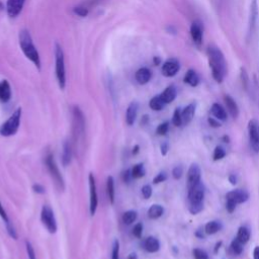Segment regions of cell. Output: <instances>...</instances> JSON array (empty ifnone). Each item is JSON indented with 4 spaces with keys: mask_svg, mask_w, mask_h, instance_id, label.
Masks as SVG:
<instances>
[{
    "mask_svg": "<svg viewBox=\"0 0 259 259\" xmlns=\"http://www.w3.org/2000/svg\"><path fill=\"white\" fill-rule=\"evenodd\" d=\"M0 217H1V219L4 221L5 224H7V223L9 222L8 217H7V213H6L5 209H4V207L2 206V203H1V202H0Z\"/></svg>",
    "mask_w": 259,
    "mask_h": 259,
    "instance_id": "obj_51",
    "label": "cell"
},
{
    "mask_svg": "<svg viewBox=\"0 0 259 259\" xmlns=\"http://www.w3.org/2000/svg\"><path fill=\"white\" fill-rule=\"evenodd\" d=\"M138 110H139V103L136 101H133L130 103V105L126 108L125 112V122L128 125H133L134 122L136 121L137 115H138Z\"/></svg>",
    "mask_w": 259,
    "mask_h": 259,
    "instance_id": "obj_17",
    "label": "cell"
},
{
    "mask_svg": "<svg viewBox=\"0 0 259 259\" xmlns=\"http://www.w3.org/2000/svg\"><path fill=\"white\" fill-rule=\"evenodd\" d=\"M172 123L175 126H180L182 125V117H181V108L177 107L175 108L172 116Z\"/></svg>",
    "mask_w": 259,
    "mask_h": 259,
    "instance_id": "obj_34",
    "label": "cell"
},
{
    "mask_svg": "<svg viewBox=\"0 0 259 259\" xmlns=\"http://www.w3.org/2000/svg\"><path fill=\"white\" fill-rule=\"evenodd\" d=\"M138 218V212L136 210H127L122 214V223L124 225H132L136 222Z\"/></svg>",
    "mask_w": 259,
    "mask_h": 259,
    "instance_id": "obj_31",
    "label": "cell"
},
{
    "mask_svg": "<svg viewBox=\"0 0 259 259\" xmlns=\"http://www.w3.org/2000/svg\"><path fill=\"white\" fill-rule=\"evenodd\" d=\"M229 181H230V183H231V184L235 185V184H237L238 178H237V176H236L235 174H231V175L229 176Z\"/></svg>",
    "mask_w": 259,
    "mask_h": 259,
    "instance_id": "obj_52",
    "label": "cell"
},
{
    "mask_svg": "<svg viewBox=\"0 0 259 259\" xmlns=\"http://www.w3.org/2000/svg\"><path fill=\"white\" fill-rule=\"evenodd\" d=\"M223 140L225 141V143H230V138L228 136H224Z\"/></svg>",
    "mask_w": 259,
    "mask_h": 259,
    "instance_id": "obj_57",
    "label": "cell"
},
{
    "mask_svg": "<svg viewBox=\"0 0 259 259\" xmlns=\"http://www.w3.org/2000/svg\"><path fill=\"white\" fill-rule=\"evenodd\" d=\"M25 249H26V253H27V257L28 259H36V255L34 252V249L31 245V243L29 241H25Z\"/></svg>",
    "mask_w": 259,
    "mask_h": 259,
    "instance_id": "obj_38",
    "label": "cell"
},
{
    "mask_svg": "<svg viewBox=\"0 0 259 259\" xmlns=\"http://www.w3.org/2000/svg\"><path fill=\"white\" fill-rule=\"evenodd\" d=\"M160 151H161V154L162 156H166L168 151H169V144L168 142H163L161 145H160Z\"/></svg>",
    "mask_w": 259,
    "mask_h": 259,
    "instance_id": "obj_49",
    "label": "cell"
},
{
    "mask_svg": "<svg viewBox=\"0 0 259 259\" xmlns=\"http://www.w3.org/2000/svg\"><path fill=\"white\" fill-rule=\"evenodd\" d=\"M190 36L193 44L200 48L203 39V25L199 20H195L190 25Z\"/></svg>",
    "mask_w": 259,
    "mask_h": 259,
    "instance_id": "obj_12",
    "label": "cell"
},
{
    "mask_svg": "<svg viewBox=\"0 0 259 259\" xmlns=\"http://www.w3.org/2000/svg\"><path fill=\"white\" fill-rule=\"evenodd\" d=\"M210 113H211V115H212L214 118H217L218 120H222V121L226 120V119H227V116H228L227 111H226V109L224 108V106L221 105V104L218 103V102L212 103V105H211V107H210Z\"/></svg>",
    "mask_w": 259,
    "mask_h": 259,
    "instance_id": "obj_21",
    "label": "cell"
},
{
    "mask_svg": "<svg viewBox=\"0 0 259 259\" xmlns=\"http://www.w3.org/2000/svg\"><path fill=\"white\" fill-rule=\"evenodd\" d=\"M201 182V171L200 167L196 163H192L187 171V181H186V187L187 190L195 186Z\"/></svg>",
    "mask_w": 259,
    "mask_h": 259,
    "instance_id": "obj_10",
    "label": "cell"
},
{
    "mask_svg": "<svg viewBox=\"0 0 259 259\" xmlns=\"http://www.w3.org/2000/svg\"><path fill=\"white\" fill-rule=\"evenodd\" d=\"M149 106L152 110H155V111H159V110H162L163 107L165 106V103L164 101L162 100L160 94L159 95H156L154 97L151 98L150 102H149Z\"/></svg>",
    "mask_w": 259,
    "mask_h": 259,
    "instance_id": "obj_30",
    "label": "cell"
},
{
    "mask_svg": "<svg viewBox=\"0 0 259 259\" xmlns=\"http://www.w3.org/2000/svg\"><path fill=\"white\" fill-rule=\"evenodd\" d=\"M143 234V224L142 223H138L135 225L134 229H133V235L136 238H141Z\"/></svg>",
    "mask_w": 259,
    "mask_h": 259,
    "instance_id": "obj_43",
    "label": "cell"
},
{
    "mask_svg": "<svg viewBox=\"0 0 259 259\" xmlns=\"http://www.w3.org/2000/svg\"><path fill=\"white\" fill-rule=\"evenodd\" d=\"M182 174H183V168L182 166H175L172 170V176L174 179L178 180L182 177Z\"/></svg>",
    "mask_w": 259,
    "mask_h": 259,
    "instance_id": "obj_42",
    "label": "cell"
},
{
    "mask_svg": "<svg viewBox=\"0 0 259 259\" xmlns=\"http://www.w3.org/2000/svg\"><path fill=\"white\" fill-rule=\"evenodd\" d=\"M253 258L254 259H259V246H256L254 248V251H253Z\"/></svg>",
    "mask_w": 259,
    "mask_h": 259,
    "instance_id": "obj_53",
    "label": "cell"
},
{
    "mask_svg": "<svg viewBox=\"0 0 259 259\" xmlns=\"http://www.w3.org/2000/svg\"><path fill=\"white\" fill-rule=\"evenodd\" d=\"M88 182H89V211L91 215H94L97 210L98 205V196H97V190H96V183H95V177L92 173H89L88 176Z\"/></svg>",
    "mask_w": 259,
    "mask_h": 259,
    "instance_id": "obj_9",
    "label": "cell"
},
{
    "mask_svg": "<svg viewBox=\"0 0 259 259\" xmlns=\"http://www.w3.org/2000/svg\"><path fill=\"white\" fill-rule=\"evenodd\" d=\"M154 63H155L156 65H158V64L160 63V59L157 58V57H155V58H154Z\"/></svg>",
    "mask_w": 259,
    "mask_h": 259,
    "instance_id": "obj_58",
    "label": "cell"
},
{
    "mask_svg": "<svg viewBox=\"0 0 259 259\" xmlns=\"http://www.w3.org/2000/svg\"><path fill=\"white\" fill-rule=\"evenodd\" d=\"M162 100L164 101L165 104L171 103L177 96V90L176 87L174 85H169L168 87H166L163 92L160 94Z\"/></svg>",
    "mask_w": 259,
    "mask_h": 259,
    "instance_id": "obj_20",
    "label": "cell"
},
{
    "mask_svg": "<svg viewBox=\"0 0 259 259\" xmlns=\"http://www.w3.org/2000/svg\"><path fill=\"white\" fill-rule=\"evenodd\" d=\"M226 156V151L222 146H217L213 150V155H212V159L213 161H219L222 160L224 157Z\"/></svg>",
    "mask_w": 259,
    "mask_h": 259,
    "instance_id": "obj_35",
    "label": "cell"
},
{
    "mask_svg": "<svg viewBox=\"0 0 259 259\" xmlns=\"http://www.w3.org/2000/svg\"><path fill=\"white\" fill-rule=\"evenodd\" d=\"M73 12L80 17H85L88 14V9L85 7H82V6H77V7L73 8Z\"/></svg>",
    "mask_w": 259,
    "mask_h": 259,
    "instance_id": "obj_41",
    "label": "cell"
},
{
    "mask_svg": "<svg viewBox=\"0 0 259 259\" xmlns=\"http://www.w3.org/2000/svg\"><path fill=\"white\" fill-rule=\"evenodd\" d=\"M72 160V147L71 144L66 141L63 144V152H62V164L64 167H67Z\"/></svg>",
    "mask_w": 259,
    "mask_h": 259,
    "instance_id": "obj_25",
    "label": "cell"
},
{
    "mask_svg": "<svg viewBox=\"0 0 259 259\" xmlns=\"http://www.w3.org/2000/svg\"><path fill=\"white\" fill-rule=\"evenodd\" d=\"M55 59H56V77L61 89H64L66 86V71H65V60L64 52L62 47L59 44H56L55 47Z\"/></svg>",
    "mask_w": 259,
    "mask_h": 259,
    "instance_id": "obj_5",
    "label": "cell"
},
{
    "mask_svg": "<svg viewBox=\"0 0 259 259\" xmlns=\"http://www.w3.org/2000/svg\"><path fill=\"white\" fill-rule=\"evenodd\" d=\"M180 70V63L175 58H170L166 60L161 68L162 75L165 77H173L175 76Z\"/></svg>",
    "mask_w": 259,
    "mask_h": 259,
    "instance_id": "obj_11",
    "label": "cell"
},
{
    "mask_svg": "<svg viewBox=\"0 0 259 259\" xmlns=\"http://www.w3.org/2000/svg\"><path fill=\"white\" fill-rule=\"evenodd\" d=\"M32 190H33L34 192H36V193H39V194L45 193V187H44L41 184H39V183L33 184V185H32Z\"/></svg>",
    "mask_w": 259,
    "mask_h": 259,
    "instance_id": "obj_50",
    "label": "cell"
},
{
    "mask_svg": "<svg viewBox=\"0 0 259 259\" xmlns=\"http://www.w3.org/2000/svg\"><path fill=\"white\" fill-rule=\"evenodd\" d=\"M5 225H6V230H7L8 235H9L12 239L16 240V239H17V234H16V231H15L13 225H12L10 222H8V223L5 224Z\"/></svg>",
    "mask_w": 259,
    "mask_h": 259,
    "instance_id": "obj_45",
    "label": "cell"
},
{
    "mask_svg": "<svg viewBox=\"0 0 259 259\" xmlns=\"http://www.w3.org/2000/svg\"><path fill=\"white\" fill-rule=\"evenodd\" d=\"M21 118V108L18 107L9 118L0 126V135L2 137H11L15 135L19 128Z\"/></svg>",
    "mask_w": 259,
    "mask_h": 259,
    "instance_id": "obj_4",
    "label": "cell"
},
{
    "mask_svg": "<svg viewBox=\"0 0 259 259\" xmlns=\"http://www.w3.org/2000/svg\"><path fill=\"white\" fill-rule=\"evenodd\" d=\"M18 40H19V46L24 54V56L33 63V65L37 68L40 69V59L38 52L32 41L31 35L27 29H21L19 31L18 35Z\"/></svg>",
    "mask_w": 259,
    "mask_h": 259,
    "instance_id": "obj_2",
    "label": "cell"
},
{
    "mask_svg": "<svg viewBox=\"0 0 259 259\" xmlns=\"http://www.w3.org/2000/svg\"><path fill=\"white\" fill-rule=\"evenodd\" d=\"M248 137L252 150L259 153V122L257 119L252 118L248 122Z\"/></svg>",
    "mask_w": 259,
    "mask_h": 259,
    "instance_id": "obj_8",
    "label": "cell"
},
{
    "mask_svg": "<svg viewBox=\"0 0 259 259\" xmlns=\"http://www.w3.org/2000/svg\"><path fill=\"white\" fill-rule=\"evenodd\" d=\"M221 245H222V242H219V243H217V244H215V248H214V253H217V252H218V250L220 249Z\"/></svg>",
    "mask_w": 259,
    "mask_h": 259,
    "instance_id": "obj_56",
    "label": "cell"
},
{
    "mask_svg": "<svg viewBox=\"0 0 259 259\" xmlns=\"http://www.w3.org/2000/svg\"><path fill=\"white\" fill-rule=\"evenodd\" d=\"M46 165L48 167V170L52 176V178L54 179L55 183L57 184V186L59 187V189L63 190L65 187L64 184V179L60 173V170L56 164V161L54 159V156L52 154H48L46 157Z\"/></svg>",
    "mask_w": 259,
    "mask_h": 259,
    "instance_id": "obj_7",
    "label": "cell"
},
{
    "mask_svg": "<svg viewBox=\"0 0 259 259\" xmlns=\"http://www.w3.org/2000/svg\"><path fill=\"white\" fill-rule=\"evenodd\" d=\"M224 101H225L227 110L231 114V116L233 118H237L238 115H239V107H238L237 102L235 101V99L230 95H225L224 96Z\"/></svg>",
    "mask_w": 259,
    "mask_h": 259,
    "instance_id": "obj_18",
    "label": "cell"
},
{
    "mask_svg": "<svg viewBox=\"0 0 259 259\" xmlns=\"http://www.w3.org/2000/svg\"><path fill=\"white\" fill-rule=\"evenodd\" d=\"M40 221H41L42 225L46 227V229L48 230L49 233L55 234L57 232V229H58L57 221H56V218H55L54 210L51 208V206L44 205L41 207Z\"/></svg>",
    "mask_w": 259,
    "mask_h": 259,
    "instance_id": "obj_6",
    "label": "cell"
},
{
    "mask_svg": "<svg viewBox=\"0 0 259 259\" xmlns=\"http://www.w3.org/2000/svg\"><path fill=\"white\" fill-rule=\"evenodd\" d=\"M127 259H138V256H137L136 253H131V254L128 255V258H127Z\"/></svg>",
    "mask_w": 259,
    "mask_h": 259,
    "instance_id": "obj_55",
    "label": "cell"
},
{
    "mask_svg": "<svg viewBox=\"0 0 259 259\" xmlns=\"http://www.w3.org/2000/svg\"><path fill=\"white\" fill-rule=\"evenodd\" d=\"M243 245L237 238H235L231 243V250L234 254L240 255L243 252Z\"/></svg>",
    "mask_w": 259,
    "mask_h": 259,
    "instance_id": "obj_33",
    "label": "cell"
},
{
    "mask_svg": "<svg viewBox=\"0 0 259 259\" xmlns=\"http://www.w3.org/2000/svg\"><path fill=\"white\" fill-rule=\"evenodd\" d=\"M167 173L165 171H161L159 172L153 179V183L154 184H158V183H161V182H164L166 179H167Z\"/></svg>",
    "mask_w": 259,
    "mask_h": 259,
    "instance_id": "obj_40",
    "label": "cell"
},
{
    "mask_svg": "<svg viewBox=\"0 0 259 259\" xmlns=\"http://www.w3.org/2000/svg\"><path fill=\"white\" fill-rule=\"evenodd\" d=\"M144 249L149 253H155L160 249V242L156 237L150 236L144 241Z\"/></svg>",
    "mask_w": 259,
    "mask_h": 259,
    "instance_id": "obj_22",
    "label": "cell"
},
{
    "mask_svg": "<svg viewBox=\"0 0 259 259\" xmlns=\"http://www.w3.org/2000/svg\"><path fill=\"white\" fill-rule=\"evenodd\" d=\"M139 149H140V147H139L138 145H136V146L133 148V151H132V153H133L134 155L138 154V153H139Z\"/></svg>",
    "mask_w": 259,
    "mask_h": 259,
    "instance_id": "obj_54",
    "label": "cell"
},
{
    "mask_svg": "<svg viewBox=\"0 0 259 259\" xmlns=\"http://www.w3.org/2000/svg\"><path fill=\"white\" fill-rule=\"evenodd\" d=\"M207 122H208L209 126L214 127V128H217V127H220V126H221L220 121H219L217 118H214V117H208V118H207Z\"/></svg>",
    "mask_w": 259,
    "mask_h": 259,
    "instance_id": "obj_48",
    "label": "cell"
},
{
    "mask_svg": "<svg viewBox=\"0 0 259 259\" xmlns=\"http://www.w3.org/2000/svg\"><path fill=\"white\" fill-rule=\"evenodd\" d=\"M135 78H136V81L141 84V85H144V84H147L151 78H152V73L150 71V69L146 68V67H143V68H140L136 74H135Z\"/></svg>",
    "mask_w": 259,
    "mask_h": 259,
    "instance_id": "obj_19",
    "label": "cell"
},
{
    "mask_svg": "<svg viewBox=\"0 0 259 259\" xmlns=\"http://www.w3.org/2000/svg\"><path fill=\"white\" fill-rule=\"evenodd\" d=\"M258 3L257 0H251L250 9H249V17H248V37L252 35L254 32L257 18H258Z\"/></svg>",
    "mask_w": 259,
    "mask_h": 259,
    "instance_id": "obj_13",
    "label": "cell"
},
{
    "mask_svg": "<svg viewBox=\"0 0 259 259\" xmlns=\"http://www.w3.org/2000/svg\"><path fill=\"white\" fill-rule=\"evenodd\" d=\"M106 191H107V196H108L109 202L111 204H113L115 191H114V179L112 176H108L106 179Z\"/></svg>",
    "mask_w": 259,
    "mask_h": 259,
    "instance_id": "obj_28",
    "label": "cell"
},
{
    "mask_svg": "<svg viewBox=\"0 0 259 259\" xmlns=\"http://www.w3.org/2000/svg\"><path fill=\"white\" fill-rule=\"evenodd\" d=\"M132 175H133V178H142L145 176L146 174V170H145V167L142 163H139V164H136L132 169Z\"/></svg>",
    "mask_w": 259,
    "mask_h": 259,
    "instance_id": "obj_32",
    "label": "cell"
},
{
    "mask_svg": "<svg viewBox=\"0 0 259 259\" xmlns=\"http://www.w3.org/2000/svg\"><path fill=\"white\" fill-rule=\"evenodd\" d=\"M121 179L123 182L125 183H130L131 180L133 179V175H132V171L130 169H126L125 171L122 172L121 174Z\"/></svg>",
    "mask_w": 259,
    "mask_h": 259,
    "instance_id": "obj_46",
    "label": "cell"
},
{
    "mask_svg": "<svg viewBox=\"0 0 259 259\" xmlns=\"http://www.w3.org/2000/svg\"><path fill=\"white\" fill-rule=\"evenodd\" d=\"M152 187L149 185V184H146V185H144L143 187H142V195H143V197L145 198V199H148V198H150L151 197V195H152Z\"/></svg>",
    "mask_w": 259,
    "mask_h": 259,
    "instance_id": "obj_44",
    "label": "cell"
},
{
    "mask_svg": "<svg viewBox=\"0 0 259 259\" xmlns=\"http://www.w3.org/2000/svg\"><path fill=\"white\" fill-rule=\"evenodd\" d=\"M236 205L237 204L235 202H233L231 200H226V209L228 212H230V213L234 212L236 209Z\"/></svg>",
    "mask_w": 259,
    "mask_h": 259,
    "instance_id": "obj_47",
    "label": "cell"
},
{
    "mask_svg": "<svg viewBox=\"0 0 259 259\" xmlns=\"http://www.w3.org/2000/svg\"><path fill=\"white\" fill-rule=\"evenodd\" d=\"M3 8V4L0 2V9H2Z\"/></svg>",
    "mask_w": 259,
    "mask_h": 259,
    "instance_id": "obj_59",
    "label": "cell"
},
{
    "mask_svg": "<svg viewBox=\"0 0 259 259\" xmlns=\"http://www.w3.org/2000/svg\"><path fill=\"white\" fill-rule=\"evenodd\" d=\"M206 53L211 76L217 83H222L227 74V62L225 56L215 46H209Z\"/></svg>",
    "mask_w": 259,
    "mask_h": 259,
    "instance_id": "obj_1",
    "label": "cell"
},
{
    "mask_svg": "<svg viewBox=\"0 0 259 259\" xmlns=\"http://www.w3.org/2000/svg\"><path fill=\"white\" fill-rule=\"evenodd\" d=\"M183 82L185 84H188L191 87H196L199 84V76H198V74L196 73L195 70L189 69L186 72V74L184 75Z\"/></svg>",
    "mask_w": 259,
    "mask_h": 259,
    "instance_id": "obj_24",
    "label": "cell"
},
{
    "mask_svg": "<svg viewBox=\"0 0 259 259\" xmlns=\"http://www.w3.org/2000/svg\"><path fill=\"white\" fill-rule=\"evenodd\" d=\"M205 188L202 182H199L192 188L187 190L188 198V209L191 214H197L203 209V198H204Z\"/></svg>",
    "mask_w": 259,
    "mask_h": 259,
    "instance_id": "obj_3",
    "label": "cell"
},
{
    "mask_svg": "<svg viewBox=\"0 0 259 259\" xmlns=\"http://www.w3.org/2000/svg\"><path fill=\"white\" fill-rule=\"evenodd\" d=\"M195 110H196V104L194 102L189 103L181 110L182 125H186L192 120V118L194 117V114H195Z\"/></svg>",
    "mask_w": 259,
    "mask_h": 259,
    "instance_id": "obj_16",
    "label": "cell"
},
{
    "mask_svg": "<svg viewBox=\"0 0 259 259\" xmlns=\"http://www.w3.org/2000/svg\"><path fill=\"white\" fill-rule=\"evenodd\" d=\"M11 98V88L7 80L0 81V101L8 102Z\"/></svg>",
    "mask_w": 259,
    "mask_h": 259,
    "instance_id": "obj_23",
    "label": "cell"
},
{
    "mask_svg": "<svg viewBox=\"0 0 259 259\" xmlns=\"http://www.w3.org/2000/svg\"><path fill=\"white\" fill-rule=\"evenodd\" d=\"M192 254H193V258L194 259H208V255L207 253L199 248H195L192 250Z\"/></svg>",
    "mask_w": 259,
    "mask_h": 259,
    "instance_id": "obj_36",
    "label": "cell"
},
{
    "mask_svg": "<svg viewBox=\"0 0 259 259\" xmlns=\"http://www.w3.org/2000/svg\"><path fill=\"white\" fill-rule=\"evenodd\" d=\"M168 131H169V122H168V121H164V122L160 123V124L157 126V128H156V133H157V135H159V136H164V135H166V134L168 133Z\"/></svg>",
    "mask_w": 259,
    "mask_h": 259,
    "instance_id": "obj_37",
    "label": "cell"
},
{
    "mask_svg": "<svg viewBox=\"0 0 259 259\" xmlns=\"http://www.w3.org/2000/svg\"><path fill=\"white\" fill-rule=\"evenodd\" d=\"M249 198V193L243 189H234L226 194V200H231L236 204L243 203Z\"/></svg>",
    "mask_w": 259,
    "mask_h": 259,
    "instance_id": "obj_15",
    "label": "cell"
},
{
    "mask_svg": "<svg viewBox=\"0 0 259 259\" xmlns=\"http://www.w3.org/2000/svg\"><path fill=\"white\" fill-rule=\"evenodd\" d=\"M111 259H119V242H118V240L113 241L112 250H111Z\"/></svg>",
    "mask_w": 259,
    "mask_h": 259,
    "instance_id": "obj_39",
    "label": "cell"
},
{
    "mask_svg": "<svg viewBox=\"0 0 259 259\" xmlns=\"http://www.w3.org/2000/svg\"><path fill=\"white\" fill-rule=\"evenodd\" d=\"M236 238L242 243V244H246L249 239H250V230L245 227V226H241L239 229H238V232H237V236Z\"/></svg>",
    "mask_w": 259,
    "mask_h": 259,
    "instance_id": "obj_29",
    "label": "cell"
},
{
    "mask_svg": "<svg viewBox=\"0 0 259 259\" xmlns=\"http://www.w3.org/2000/svg\"><path fill=\"white\" fill-rule=\"evenodd\" d=\"M25 0H7L6 11L9 17L14 18L20 14L22 11Z\"/></svg>",
    "mask_w": 259,
    "mask_h": 259,
    "instance_id": "obj_14",
    "label": "cell"
},
{
    "mask_svg": "<svg viewBox=\"0 0 259 259\" xmlns=\"http://www.w3.org/2000/svg\"><path fill=\"white\" fill-rule=\"evenodd\" d=\"M223 228V225L219 221H209L204 226V233L207 235H213L221 231Z\"/></svg>",
    "mask_w": 259,
    "mask_h": 259,
    "instance_id": "obj_26",
    "label": "cell"
},
{
    "mask_svg": "<svg viewBox=\"0 0 259 259\" xmlns=\"http://www.w3.org/2000/svg\"><path fill=\"white\" fill-rule=\"evenodd\" d=\"M164 212V207L161 204H152L148 209V217L152 220L159 219Z\"/></svg>",
    "mask_w": 259,
    "mask_h": 259,
    "instance_id": "obj_27",
    "label": "cell"
}]
</instances>
